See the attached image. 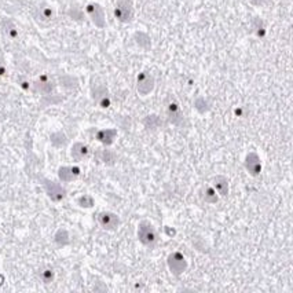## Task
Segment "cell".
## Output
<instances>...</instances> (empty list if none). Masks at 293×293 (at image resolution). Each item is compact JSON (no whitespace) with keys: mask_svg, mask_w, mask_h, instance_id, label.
Returning <instances> with one entry per match:
<instances>
[{"mask_svg":"<svg viewBox=\"0 0 293 293\" xmlns=\"http://www.w3.org/2000/svg\"><path fill=\"white\" fill-rule=\"evenodd\" d=\"M138 239L147 248H154L159 242V233L150 222L143 220L138 225Z\"/></svg>","mask_w":293,"mask_h":293,"instance_id":"obj_1","label":"cell"},{"mask_svg":"<svg viewBox=\"0 0 293 293\" xmlns=\"http://www.w3.org/2000/svg\"><path fill=\"white\" fill-rule=\"evenodd\" d=\"M115 17L122 24H128L134 18V7L131 0H117L115 7Z\"/></svg>","mask_w":293,"mask_h":293,"instance_id":"obj_2","label":"cell"},{"mask_svg":"<svg viewBox=\"0 0 293 293\" xmlns=\"http://www.w3.org/2000/svg\"><path fill=\"white\" fill-rule=\"evenodd\" d=\"M167 264H168V269L174 275L183 274L187 269V260H186L183 253H180V252L170 253L167 257Z\"/></svg>","mask_w":293,"mask_h":293,"instance_id":"obj_3","label":"cell"},{"mask_svg":"<svg viewBox=\"0 0 293 293\" xmlns=\"http://www.w3.org/2000/svg\"><path fill=\"white\" fill-rule=\"evenodd\" d=\"M42 182H43L46 194L49 195V198L51 201L59 202L66 197V190L63 189L59 183H57L54 180H50V179H43Z\"/></svg>","mask_w":293,"mask_h":293,"instance_id":"obj_4","label":"cell"},{"mask_svg":"<svg viewBox=\"0 0 293 293\" xmlns=\"http://www.w3.org/2000/svg\"><path fill=\"white\" fill-rule=\"evenodd\" d=\"M156 80L149 72H141L136 77V91L142 97H146L154 90Z\"/></svg>","mask_w":293,"mask_h":293,"instance_id":"obj_5","label":"cell"},{"mask_svg":"<svg viewBox=\"0 0 293 293\" xmlns=\"http://www.w3.org/2000/svg\"><path fill=\"white\" fill-rule=\"evenodd\" d=\"M86 11L88 14V17L92 21V24L95 25L97 28L102 29L106 26V18H105V11L101 4L98 3H88L86 7Z\"/></svg>","mask_w":293,"mask_h":293,"instance_id":"obj_6","label":"cell"},{"mask_svg":"<svg viewBox=\"0 0 293 293\" xmlns=\"http://www.w3.org/2000/svg\"><path fill=\"white\" fill-rule=\"evenodd\" d=\"M98 223L104 230L115 232L120 226V218L113 212H101L98 215Z\"/></svg>","mask_w":293,"mask_h":293,"instance_id":"obj_7","label":"cell"},{"mask_svg":"<svg viewBox=\"0 0 293 293\" xmlns=\"http://www.w3.org/2000/svg\"><path fill=\"white\" fill-rule=\"evenodd\" d=\"M244 167L250 176H257V175H260V172H262V160L257 156V153L250 152L246 154L244 161Z\"/></svg>","mask_w":293,"mask_h":293,"instance_id":"obj_8","label":"cell"},{"mask_svg":"<svg viewBox=\"0 0 293 293\" xmlns=\"http://www.w3.org/2000/svg\"><path fill=\"white\" fill-rule=\"evenodd\" d=\"M92 98L97 102V105L102 109H108L112 105L109 90L105 86H95L92 88Z\"/></svg>","mask_w":293,"mask_h":293,"instance_id":"obj_9","label":"cell"},{"mask_svg":"<svg viewBox=\"0 0 293 293\" xmlns=\"http://www.w3.org/2000/svg\"><path fill=\"white\" fill-rule=\"evenodd\" d=\"M54 88L55 83L50 79L47 74L40 76V77L33 83V91L37 92V94H42V95H50L51 92L54 91Z\"/></svg>","mask_w":293,"mask_h":293,"instance_id":"obj_10","label":"cell"},{"mask_svg":"<svg viewBox=\"0 0 293 293\" xmlns=\"http://www.w3.org/2000/svg\"><path fill=\"white\" fill-rule=\"evenodd\" d=\"M80 175H81V170L79 167H70V165H63L58 170V177L59 180L63 182V183H70L76 179H79Z\"/></svg>","mask_w":293,"mask_h":293,"instance_id":"obj_11","label":"cell"},{"mask_svg":"<svg viewBox=\"0 0 293 293\" xmlns=\"http://www.w3.org/2000/svg\"><path fill=\"white\" fill-rule=\"evenodd\" d=\"M90 147L86 143H83V142H76L72 149H70V156H72V159L74 161H84L90 157Z\"/></svg>","mask_w":293,"mask_h":293,"instance_id":"obj_12","label":"cell"},{"mask_svg":"<svg viewBox=\"0 0 293 293\" xmlns=\"http://www.w3.org/2000/svg\"><path fill=\"white\" fill-rule=\"evenodd\" d=\"M95 138H97L98 141L101 142L102 145H105V146H110V145H113L115 141H116L117 129L115 128L99 129L97 134H95Z\"/></svg>","mask_w":293,"mask_h":293,"instance_id":"obj_13","label":"cell"},{"mask_svg":"<svg viewBox=\"0 0 293 293\" xmlns=\"http://www.w3.org/2000/svg\"><path fill=\"white\" fill-rule=\"evenodd\" d=\"M167 116H168V120L174 125H179L182 120H183V113H182V109L180 106L176 104V102H171L168 105V109H167Z\"/></svg>","mask_w":293,"mask_h":293,"instance_id":"obj_14","label":"cell"},{"mask_svg":"<svg viewBox=\"0 0 293 293\" xmlns=\"http://www.w3.org/2000/svg\"><path fill=\"white\" fill-rule=\"evenodd\" d=\"M214 189L216 190V193L222 197H226L229 194V179L226 176H222V175H218L216 177H214Z\"/></svg>","mask_w":293,"mask_h":293,"instance_id":"obj_15","label":"cell"},{"mask_svg":"<svg viewBox=\"0 0 293 293\" xmlns=\"http://www.w3.org/2000/svg\"><path fill=\"white\" fill-rule=\"evenodd\" d=\"M55 17V11L53 7L50 6H42L37 11V19L42 22H50L53 21Z\"/></svg>","mask_w":293,"mask_h":293,"instance_id":"obj_16","label":"cell"},{"mask_svg":"<svg viewBox=\"0 0 293 293\" xmlns=\"http://www.w3.org/2000/svg\"><path fill=\"white\" fill-rule=\"evenodd\" d=\"M143 125H145L147 129L154 131V129L160 128V127L163 125V120H161L157 115H149V116H146L143 118Z\"/></svg>","mask_w":293,"mask_h":293,"instance_id":"obj_17","label":"cell"},{"mask_svg":"<svg viewBox=\"0 0 293 293\" xmlns=\"http://www.w3.org/2000/svg\"><path fill=\"white\" fill-rule=\"evenodd\" d=\"M99 159H101V161H102L104 164L112 167V165L116 164L117 156H116V153L113 152V150H108V149H105V150H102V152L99 153Z\"/></svg>","mask_w":293,"mask_h":293,"instance_id":"obj_18","label":"cell"},{"mask_svg":"<svg viewBox=\"0 0 293 293\" xmlns=\"http://www.w3.org/2000/svg\"><path fill=\"white\" fill-rule=\"evenodd\" d=\"M50 141H51V145L54 147H58V149H61L67 143V138L66 135L61 132V131H58V132H54V134H51L50 136Z\"/></svg>","mask_w":293,"mask_h":293,"instance_id":"obj_19","label":"cell"},{"mask_svg":"<svg viewBox=\"0 0 293 293\" xmlns=\"http://www.w3.org/2000/svg\"><path fill=\"white\" fill-rule=\"evenodd\" d=\"M202 201H205L207 204H216L219 201V194L216 193V190L214 187H207V189L202 191L201 194Z\"/></svg>","mask_w":293,"mask_h":293,"instance_id":"obj_20","label":"cell"},{"mask_svg":"<svg viewBox=\"0 0 293 293\" xmlns=\"http://www.w3.org/2000/svg\"><path fill=\"white\" fill-rule=\"evenodd\" d=\"M54 241L58 246H65V245L69 244V242H70V237H69L67 230H65V229H59L58 232L55 233Z\"/></svg>","mask_w":293,"mask_h":293,"instance_id":"obj_21","label":"cell"},{"mask_svg":"<svg viewBox=\"0 0 293 293\" xmlns=\"http://www.w3.org/2000/svg\"><path fill=\"white\" fill-rule=\"evenodd\" d=\"M134 39L135 42L138 43V46L142 49H150V46H152L150 37L147 36V33H145V32H136Z\"/></svg>","mask_w":293,"mask_h":293,"instance_id":"obj_22","label":"cell"},{"mask_svg":"<svg viewBox=\"0 0 293 293\" xmlns=\"http://www.w3.org/2000/svg\"><path fill=\"white\" fill-rule=\"evenodd\" d=\"M59 83L63 88H67V90H74L79 87V81L73 76H62L59 77Z\"/></svg>","mask_w":293,"mask_h":293,"instance_id":"obj_23","label":"cell"},{"mask_svg":"<svg viewBox=\"0 0 293 293\" xmlns=\"http://www.w3.org/2000/svg\"><path fill=\"white\" fill-rule=\"evenodd\" d=\"M77 202V205L80 208H92L95 205V200H94V197L90 194H83L80 195L79 198L76 200Z\"/></svg>","mask_w":293,"mask_h":293,"instance_id":"obj_24","label":"cell"},{"mask_svg":"<svg viewBox=\"0 0 293 293\" xmlns=\"http://www.w3.org/2000/svg\"><path fill=\"white\" fill-rule=\"evenodd\" d=\"M194 108L198 110L201 115H204V113H207L208 110H209V104H208V101L205 98H197L194 102Z\"/></svg>","mask_w":293,"mask_h":293,"instance_id":"obj_25","label":"cell"},{"mask_svg":"<svg viewBox=\"0 0 293 293\" xmlns=\"http://www.w3.org/2000/svg\"><path fill=\"white\" fill-rule=\"evenodd\" d=\"M40 278L44 284H51L54 281L55 278V273L53 269H44L40 271Z\"/></svg>","mask_w":293,"mask_h":293,"instance_id":"obj_26","label":"cell"},{"mask_svg":"<svg viewBox=\"0 0 293 293\" xmlns=\"http://www.w3.org/2000/svg\"><path fill=\"white\" fill-rule=\"evenodd\" d=\"M4 31H6L7 36L10 39H17L18 37V29L15 28V25L12 24L11 21H7L4 24Z\"/></svg>","mask_w":293,"mask_h":293,"instance_id":"obj_27","label":"cell"},{"mask_svg":"<svg viewBox=\"0 0 293 293\" xmlns=\"http://www.w3.org/2000/svg\"><path fill=\"white\" fill-rule=\"evenodd\" d=\"M7 73V66L6 63H4V61L0 58V77H4Z\"/></svg>","mask_w":293,"mask_h":293,"instance_id":"obj_28","label":"cell"},{"mask_svg":"<svg viewBox=\"0 0 293 293\" xmlns=\"http://www.w3.org/2000/svg\"><path fill=\"white\" fill-rule=\"evenodd\" d=\"M249 1L252 3V4H253V6H262L266 0H249Z\"/></svg>","mask_w":293,"mask_h":293,"instance_id":"obj_29","label":"cell"}]
</instances>
